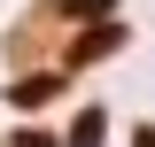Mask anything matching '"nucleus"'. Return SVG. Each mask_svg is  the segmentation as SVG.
Listing matches in <instances>:
<instances>
[{"label":"nucleus","mask_w":155,"mask_h":147,"mask_svg":"<svg viewBox=\"0 0 155 147\" xmlns=\"http://www.w3.org/2000/svg\"><path fill=\"white\" fill-rule=\"evenodd\" d=\"M70 147H101V116H78V132H70Z\"/></svg>","instance_id":"1"}]
</instances>
